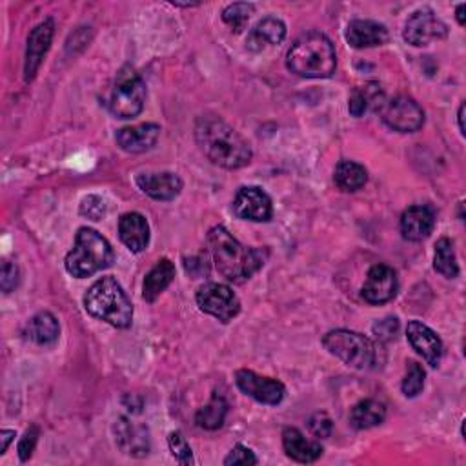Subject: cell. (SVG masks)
Listing matches in <instances>:
<instances>
[{
    "instance_id": "6da1fadb",
    "label": "cell",
    "mask_w": 466,
    "mask_h": 466,
    "mask_svg": "<svg viewBox=\"0 0 466 466\" xmlns=\"http://www.w3.org/2000/svg\"><path fill=\"white\" fill-rule=\"evenodd\" d=\"M195 141L202 153L220 168L241 170L252 160V148L245 137L215 115L197 119Z\"/></svg>"
},
{
    "instance_id": "7a4b0ae2",
    "label": "cell",
    "mask_w": 466,
    "mask_h": 466,
    "mask_svg": "<svg viewBox=\"0 0 466 466\" xmlns=\"http://www.w3.org/2000/svg\"><path fill=\"white\" fill-rule=\"evenodd\" d=\"M208 245L218 274L236 285L252 279L265 267L268 257L267 250L241 245L224 226L209 229Z\"/></svg>"
},
{
    "instance_id": "3957f363",
    "label": "cell",
    "mask_w": 466,
    "mask_h": 466,
    "mask_svg": "<svg viewBox=\"0 0 466 466\" xmlns=\"http://www.w3.org/2000/svg\"><path fill=\"white\" fill-rule=\"evenodd\" d=\"M286 66L292 73L305 79H328L337 68L335 48L325 34H305L292 44Z\"/></svg>"
},
{
    "instance_id": "277c9868",
    "label": "cell",
    "mask_w": 466,
    "mask_h": 466,
    "mask_svg": "<svg viewBox=\"0 0 466 466\" xmlns=\"http://www.w3.org/2000/svg\"><path fill=\"white\" fill-rule=\"evenodd\" d=\"M86 312L115 328H130L133 321V305L122 286L113 277H102L90 286L84 296Z\"/></svg>"
},
{
    "instance_id": "5b68a950",
    "label": "cell",
    "mask_w": 466,
    "mask_h": 466,
    "mask_svg": "<svg viewBox=\"0 0 466 466\" xmlns=\"http://www.w3.org/2000/svg\"><path fill=\"white\" fill-rule=\"evenodd\" d=\"M113 261L115 252L101 233L92 228H81L72 252L66 256L64 267L70 276L84 279L110 268Z\"/></svg>"
},
{
    "instance_id": "8992f818",
    "label": "cell",
    "mask_w": 466,
    "mask_h": 466,
    "mask_svg": "<svg viewBox=\"0 0 466 466\" xmlns=\"http://www.w3.org/2000/svg\"><path fill=\"white\" fill-rule=\"evenodd\" d=\"M323 345L350 368L370 370L377 364V345L359 332L332 330L323 337Z\"/></svg>"
},
{
    "instance_id": "52a82bcc",
    "label": "cell",
    "mask_w": 466,
    "mask_h": 466,
    "mask_svg": "<svg viewBox=\"0 0 466 466\" xmlns=\"http://www.w3.org/2000/svg\"><path fill=\"white\" fill-rule=\"evenodd\" d=\"M146 102V84L141 75L130 64L122 66L115 77L112 95H110V112L117 119H133L141 115Z\"/></svg>"
},
{
    "instance_id": "ba28073f",
    "label": "cell",
    "mask_w": 466,
    "mask_h": 466,
    "mask_svg": "<svg viewBox=\"0 0 466 466\" xmlns=\"http://www.w3.org/2000/svg\"><path fill=\"white\" fill-rule=\"evenodd\" d=\"M200 312L215 317L220 323H229L241 312V301L229 286L220 283L202 285L195 294Z\"/></svg>"
},
{
    "instance_id": "9c48e42d",
    "label": "cell",
    "mask_w": 466,
    "mask_h": 466,
    "mask_svg": "<svg viewBox=\"0 0 466 466\" xmlns=\"http://www.w3.org/2000/svg\"><path fill=\"white\" fill-rule=\"evenodd\" d=\"M381 119L393 131L415 133L424 124V112L413 99L399 95L383 104Z\"/></svg>"
},
{
    "instance_id": "30bf717a",
    "label": "cell",
    "mask_w": 466,
    "mask_h": 466,
    "mask_svg": "<svg viewBox=\"0 0 466 466\" xmlns=\"http://www.w3.org/2000/svg\"><path fill=\"white\" fill-rule=\"evenodd\" d=\"M446 35H448L446 24L441 19H437V15L430 8H421L413 12L408 17L403 32L404 41L415 48L428 46L430 43L441 41Z\"/></svg>"
},
{
    "instance_id": "8fae6325",
    "label": "cell",
    "mask_w": 466,
    "mask_h": 466,
    "mask_svg": "<svg viewBox=\"0 0 466 466\" xmlns=\"http://www.w3.org/2000/svg\"><path fill=\"white\" fill-rule=\"evenodd\" d=\"M236 383L243 393L263 404L276 406L286 395V388L281 381L259 375L252 370H239L236 374Z\"/></svg>"
},
{
    "instance_id": "7c38bea8",
    "label": "cell",
    "mask_w": 466,
    "mask_h": 466,
    "mask_svg": "<svg viewBox=\"0 0 466 466\" xmlns=\"http://www.w3.org/2000/svg\"><path fill=\"white\" fill-rule=\"evenodd\" d=\"M233 213L243 220L268 222L274 215L272 199L259 186H245L233 199Z\"/></svg>"
},
{
    "instance_id": "4fadbf2b",
    "label": "cell",
    "mask_w": 466,
    "mask_h": 466,
    "mask_svg": "<svg viewBox=\"0 0 466 466\" xmlns=\"http://www.w3.org/2000/svg\"><path fill=\"white\" fill-rule=\"evenodd\" d=\"M397 290L399 281L395 270L388 265H375L366 276L361 296L368 305H386L397 296Z\"/></svg>"
},
{
    "instance_id": "5bb4252c",
    "label": "cell",
    "mask_w": 466,
    "mask_h": 466,
    "mask_svg": "<svg viewBox=\"0 0 466 466\" xmlns=\"http://www.w3.org/2000/svg\"><path fill=\"white\" fill-rule=\"evenodd\" d=\"M53 35H55L53 19H46L30 34L28 48H26V61H24V81L26 83H32L37 77V72L52 46Z\"/></svg>"
},
{
    "instance_id": "9a60e30c",
    "label": "cell",
    "mask_w": 466,
    "mask_h": 466,
    "mask_svg": "<svg viewBox=\"0 0 466 466\" xmlns=\"http://www.w3.org/2000/svg\"><path fill=\"white\" fill-rule=\"evenodd\" d=\"M406 337L412 348L432 366H439L442 359V341L439 335L421 321H410L406 328Z\"/></svg>"
},
{
    "instance_id": "2e32d148",
    "label": "cell",
    "mask_w": 466,
    "mask_h": 466,
    "mask_svg": "<svg viewBox=\"0 0 466 466\" xmlns=\"http://www.w3.org/2000/svg\"><path fill=\"white\" fill-rule=\"evenodd\" d=\"M115 441L117 446L131 457H144L150 453L151 442H150V432L146 426L135 424L126 417H121L115 422Z\"/></svg>"
},
{
    "instance_id": "e0dca14e",
    "label": "cell",
    "mask_w": 466,
    "mask_h": 466,
    "mask_svg": "<svg viewBox=\"0 0 466 466\" xmlns=\"http://www.w3.org/2000/svg\"><path fill=\"white\" fill-rule=\"evenodd\" d=\"M159 137H160V126L153 122H144V124L119 130L115 135V141L119 148L126 153H144L155 148Z\"/></svg>"
},
{
    "instance_id": "ac0fdd59",
    "label": "cell",
    "mask_w": 466,
    "mask_h": 466,
    "mask_svg": "<svg viewBox=\"0 0 466 466\" xmlns=\"http://www.w3.org/2000/svg\"><path fill=\"white\" fill-rule=\"evenodd\" d=\"M435 226V213L430 206L417 204L410 206L401 217V233L406 241H424Z\"/></svg>"
},
{
    "instance_id": "d6986e66",
    "label": "cell",
    "mask_w": 466,
    "mask_h": 466,
    "mask_svg": "<svg viewBox=\"0 0 466 466\" xmlns=\"http://www.w3.org/2000/svg\"><path fill=\"white\" fill-rule=\"evenodd\" d=\"M137 186L155 200H173L182 191V179L177 173H141L135 179Z\"/></svg>"
},
{
    "instance_id": "ffe728a7",
    "label": "cell",
    "mask_w": 466,
    "mask_h": 466,
    "mask_svg": "<svg viewBox=\"0 0 466 466\" xmlns=\"http://www.w3.org/2000/svg\"><path fill=\"white\" fill-rule=\"evenodd\" d=\"M119 238L130 252H144L150 245V224L146 217L137 211L124 213L119 218Z\"/></svg>"
},
{
    "instance_id": "44dd1931",
    "label": "cell",
    "mask_w": 466,
    "mask_h": 466,
    "mask_svg": "<svg viewBox=\"0 0 466 466\" xmlns=\"http://www.w3.org/2000/svg\"><path fill=\"white\" fill-rule=\"evenodd\" d=\"M346 41L355 50L375 48L388 43V30L384 24L375 21H352L346 28Z\"/></svg>"
},
{
    "instance_id": "7402d4cb",
    "label": "cell",
    "mask_w": 466,
    "mask_h": 466,
    "mask_svg": "<svg viewBox=\"0 0 466 466\" xmlns=\"http://www.w3.org/2000/svg\"><path fill=\"white\" fill-rule=\"evenodd\" d=\"M286 39V24L277 17H267L259 21L248 34L247 48L250 52H263L272 46H279Z\"/></svg>"
},
{
    "instance_id": "603a6c76",
    "label": "cell",
    "mask_w": 466,
    "mask_h": 466,
    "mask_svg": "<svg viewBox=\"0 0 466 466\" xmlns=\"http://www.w3.org/2000/svg\"><path fill=\"white\" fill-rule=\"evenodd\" d=\"M283 446L290 459L305 464L316 462L323 455V446L317 441L308 439L301 430L292 426L283 432Z\"/></svg>"
},
{
    "instance_id": "cb8c5ba5",
    "label": "cell",
    "mask_w": 466,
    "mask_h": 466,
    "mask_svg": "<svg viewBox=\"0 0 466 466\" xmlns=\"http://www.w3.org/2000/svg\"><path fill=\"white\" fill-rule=\"evenodd\" d=\"M175 265L170 259H160L146 276L142 285V297L146 303H155L157 297L173 283Z\"/></svg>"
},
{
    "instance_id": "d4e9b609",
    "label": "cell",
    "mask_w": 466,
    "mask_h": 466,
    "mask_svg": "<svg viewBox=\"0 0 466 466\" xmlns=\"http://www.w3.org/2000/svg\"><path fill=\"white\" fill-rule=\"evenodd\" d=\"M26 335L39 346L53 345L61 335V326L52 312H41L30 319L26 326Z\"/></svg>"
},
{
    "instance_id": "484cf974",
    "label": "cell",
    "mask_w": 466,
    "mask_h": 466,
    "mask_svg": "<svg viewBox=\"0 0 466 466\" xmlns=\"http://www.w3.org/2000/svg\"><path fill=\"white\" fill-rule=\"evenodd\" d=\"M386 419V406L377 399H364L352 408L350 424L355 430H370L383 424Z\"/></svg>"
},
{
    "instance_id": "4316f807",
    "label": "cell",
    "mask_w": 466,
    "mask_h": 466,
    "mask_svg": "<svg viewBox=\"0 0 466 466\" xmlns=\"http://www.w3.org/2000/svg\"><path fill=\"white\" fill-rule=\"evenodd\" d=\"M384 104V93L379 84L370 83L363 88H355L348 101V112L354 117H363L370 108L381 110Z\"/></svg>"
},
{
    "instance_id": "83f0119b",
    "label": "cell",
    "mask_w": 466,
    "mask_h": 466,
    "mask_svg": "<svg viewBox=\"0 0 466 466\" xmlns=\"http://www.w3.org/2000/svg\"><path fill=\"white\" fill-rule=\"evenodd\" d=\"M334 179L343 191H357L368 182V171L359 162L341 160L335 168Z\"/></svg>"
},
{
    "instance_id": "f1b7e54d",
    "label": "cell",
    "mask_w": 466,
    "mask_h": 466,
    "mask_svg": "<svg viewBox=\"0 0 466 466\" xmlns=\"http://www.w3.org/2000/svg\"><path fill=\"white\" fill-rule=\"evenodd\" d=\"M226 413H228V403L222 395H218L215 392L211 395L209 403L197 412L195 422H197V426H200L204 430H217L224 424Z\"/></svg>"
},
{
    "instance_id": "f546056e",
    "label": "cell",
    "mask_w": 466,
    "mask_h": 466,
    "mask_svg": "<svg viewBox=\"0 0 466 466\" xmlns=\"http://www.w3.org/2000/svg\"><path fill=\"white\" fill-rule=\"evenodd\" d=\"M433 268L437 274H441L446 279H455L459 276V265L455 259L453 243L446 238L439 239L435 245V256H433Z\"/></svg>"
},
{
    "instance_id": "4dcf8cb0",
    "label": "cell",
    "mask_w": 466,
    "mask_h": 466,
    "mask_svg": "<svg viewBox=\"0 0 466 466\" xmlns=\"http://www.w3.org/2000/svg\"><path fill=\"white\" fill-rule=\"evenodd\" d=\"M254 12H256L254 5L236 3V5H229V6L224 8L222 21L231 28V32L241 34L247 28V24H248L250 17L254 15Z\"/></svg>"
},
{
    "instance_id": "1f68e13d",
    "label": "cell",
    "mask_w": 466,
    "mask_h": 466,
    "mask_svg": "<svg viewBox=\"0 0 466 466\" xmlns=\"http://www.w3.org/2000/svg\"><path fill=\"white\" fill-rule=\"evenodd\" d=\"M424 377H426V374H424V370L419 363H415V361L408 363L406 375H404L403 384H401L403 393L406 397H417L424 388Z\"/></svg>"
},
{
    "instance_id": "d6a6232c",
    "label": "cell",
    "mask_w": 466,
    "mask_h": 466,
    "mask_svg": "<svg viewBox=\"0 0 466 466\" xmlns=\"http://www.w3.org/2000/svg\"><path fill=\"white\" fill-rule=\"evenodd\" d=\"M168 444L171 450V455L180 462V464H191L193 457H191V448L188 444V441L182 437L180 432H171L168 437Z\"/></svg>"
},
{
    "instance_id": "836d02e7",
    "label": "cell",
    "mask_w": 466,
    "mask_h": 466,
    "mask_svg": "<svg viewBox=\"0 0 466 466\" xmlns=\"http://www.w3.org/2000/svg\"><path fill=\"white\" fill-rule=\"evenodd\" d=\"M308 428L310 432L317 437V439H326L332 435L334 432V422L330 419V415L326 412H317L310 417L308 421Z\"/></svg>"
},
{
    "instance_id": "e575fe53",
    "label": "cell",
    "mask_w": 466,
    "mask_h": 466,
    "mask_svg": "<svg viewBox=\"0 0 466 466\" xmlns=\"http://www.w3.org/2000/svg\"><path fill=\"white\" fill-rule=\"evenodd\" d=\"M21 283V270L15 263L6 261L3 265V272H0V288L5 294H12Z\"/></svg>"
},
{
    "instance_id": "d590c367",
    "label": "cell",
    "mask_w": 466,
    "mask_h": 466,
    "mask_svg": "<svg viewBox=\"0 0 466 466\" xmlns=\"http://www.w3.org/2000/svg\"><path fill=\"white\" fill-rule=\"evenodd\" d=\"M257 462H259V459L256 457V453L243 444L233 446L231 451L228 453V457L224 459L226 466H231V464L233 466H236V464H257Z\"/></svg>"
},
{
    "instance_id": "8d00e7d4",
    "label": "cell",
    "mask_w": 466,
    "mask_h": 466,
    "mask_svg": "<svg viewBox=\"0 0 466 466\" xmlns=\"http://www.w3.org/2000/svg\"><path fill=\"white\" fill-rule=\"evenodd\" d=\"M81 213L92 220H101L106 215V202L97 195H90L81 204Z\"/></svg>"
},
{
    "instance_id": "74e56055",
    "label": "cell",
    "mask_w": 466,
    "mask_h": 466,
    "mask_svg": "<svg viewBox=\"0 0 466 466\" xmlns=\"http://www.w3.org/2000/svg\"><path fill=\"white\" fill-rule=\"evenodd\" d=\"M374 335L379 341H392L399 334V319L397 317H384L374 325Z\"/></svg>"
},
{
    "instance_id": "f35d334b",
    "label": "cell",
    "mask_w": 466,
    "mask_h": 466,
    "mask_svg": "<svg viewBox=\"0 0 466 466\" xmlns=\"http://www.w3.org/2000/svg\"><path fill=\"white\" fill-rule=\"evenodd\" d=\"M37 441H39V428H37V426L28 428L26 433H24V437H23L21 442H19V457H21L23 462H26V461L32 457Z\"/></svg>"
},
{
    "instance_id": "ab89813d",
    "label": "cell",
    "mask_w": 466,
    "mask_h": 466,
    "mask_svg": "<svg viewBox=\"0 0 466 466\" xmlns=\"http://www.w3.org/2000/svg\"><path fill=\"white\" fill-rule=\"evenodd\" d=\"M184 268H186V272H188L193 279L204 277V276H208V272H209L208 259H206V256H202V254H199V256H193V257L186 259Z\"/></svg>"
},
{
    "instance_id": "60d3db41",
    "label": "cell",
    "mask_w": 466,
    "mask_h": 466,
    "mask_svg": "<svg viewBox=\"0 0 466 466\" xmlns=\"http://www.w3.org/2000/svg\"><path fill=\"white\" fill-rule=\"evenodd\" d=\"M0 439H3V446H0V453H6V451H8V446H10L12 441L15 439V432H14V430H5V432H3V437H0Z\"/></svg>"
},
{
    "instance_id": "b9f144b4",
    "label": "cell",
    "mask_w": 466,
    "mask_h": 466,
    "mask_svg": "<svg viewBox=\"0 0 466 466\" xmlns=\"http://www.w3.org/2000/svg\"><path fill=\"white\" fill-rule=\"evenodd\" d=\"M464 10H466V6H464V5H459V6H457V12H455V14H457V23H459L461 26H464Z\"/></svg>"
},
{
    "instance_id": "7bdbcfd3",
    "label": "cell",
    "mask_w": 466,
    "mask_h": 466,
    "mask_svg": "<svg viewBox=\"0 0 466 466\" xmlns=\"http://www.w3.org/2000/svg\"><path fill=\"white\" fill-rule=\"evenodd\" d=\"M462 117H464V104L459 106V113H457V119H459V130H461V135H464V124H462Z\"/></svg>"
}]
</instances>
